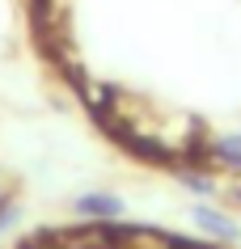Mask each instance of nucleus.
<instances>
[{"mask_svg":"<svg viewBox=\"0 0 241 249\" xmlns=\"http://www.w3.org/2000/svg\"><path fill=\"white\" fill-rule=\"evenodd\" d=\"M80 220H97V224H114L123 215V198L119 195H106V190H93V195H80L72 203Z\"/></svg>","mask_w":241,"mask_h":249,"instance_id":"1","label":"nucleus"},{"mask_svg":"<svg viewBox=\"0 0 241 249\" xmlns=\"http://www.w3.org/2000/svg\"><path fill=\"white\" fill-rule=\"evenodd\" d=\"M195 224H199L207 236H216V241H237V236H241V224L228 220L224 211L207 207V203H203V207H195Z\"/></svg>","mask_w":241,"mask_h":249,"instance_id":"2","label":"nucleus"},{"mask_svg":"<svg viewBox=\"0 0 241 249\" xmlns=\"http://www.w3.org/2000/svg\"><path fill=\"white\" fill-rule=\"evenodd\" d=\"M207 152H212L220 165H228V169H241V135H220V140L207 144Z\"/></svg>","mask_w":241,"mask_h":249,"instance_id":"3","label":"nucleus"},{"mask_svg":"<svg viewBox=\"0 0 241 249\" xmlns=\"http://www.w3.org/2000/svg\"><path fill=\"white\" fill-rule=\"evenodd\" d=\"M182 186L195 190V195H207V198L216 195V182H212V178H203V173H182Z\"/></svg>","mask_w":241,"mask_h":249,"instance_id":"4","label":"nucleus"},{"mask_svg":"<svg viewBox=\"0 0 241 249\" xmlns=\"http://www.w3.org/2000/svg\"><path fill=\"white\" fill-rule=\"evenodd\" d=\"M17 220H21V207H17V203H4V198H0V232H4V228H13Z\"/></svg>","mask_w":241,"mask_h":249,"instance_id":"5","label":"nucleus"},{"mask_svg":"<svg viewBox=\"0 0 241 249\" xmlns=\"http://www.w3.org/2000/svg\"><path fill=\"white\" fill-rule=\"evenodd\" d=\"M0 198H4V182H0Z\"/></svg>","mask_w":241,"mask_h":249,"instance_id":"6","label":"nucleus"}]
</instances>
